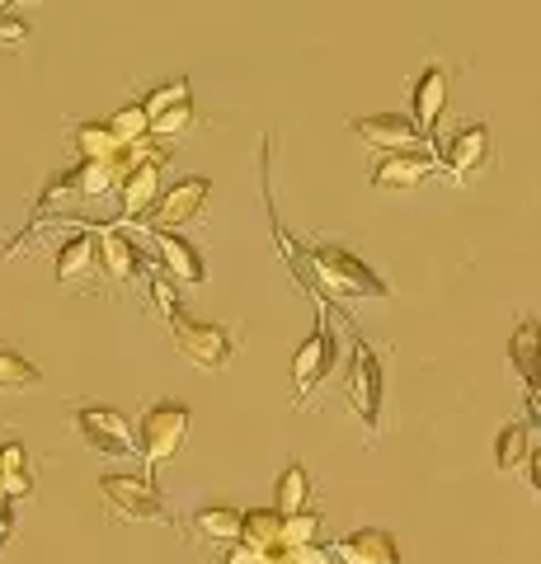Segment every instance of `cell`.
Returning <instances> with one entry per match:
<instances>
[{
  "mask_svg": "<svg viewBox=\"0 0 541 564\" xmlns=\"http://www.w3.org/2000/svg\"><path fill=\"white\" fill-rule=\"evenodd\" d=\"M109 132H113V141H118L123 151L147 147V141H151V118L142 113V104H128V109H118V113L109 118Z\"/></svg>",
  "mask_w": 541,
  "mask_h": 564,
  "instance_id": "obj_24",
  "label": "cell"
},
{
  "mask_svg": "<svg viewBox=\"0 0 541 564\" xmlns=\"http://www.w3.org/2000/svg\"><path fill=\"white\" fill-rule=\"evenodd\" d=\"M99 494H104V503H109V513L123 522H165L170 518L161 489H155L147 475H104Z\"/></svg>",
  "mask_w": 541,
  "mask_h": 564,
  "instance_id": "obj_5",
  "label": "cell"
},
{
  "mask_svg": "<svg viewBox=\"0 0 541 564\" xmlns=\"http://www.w3.org/2000/svg\"><path fill=\"white\" fill-rule=\"evenodd\" d=\"M194 122H198L194 104H180V109L151 118V141H155V147H165V141H184L188 132H194Z\"/></svg>",
  "mask_w": 541,
  "mask_h": 564,
  "instance_id": "obj_26",
  "label": "cell"
},
{
  "mask_svg": "<svg viewBox=\"0 0 541 564\" xmlns=\"http://www.w3.org/2000/svg\"><path fill=\"white\" fill-rule=\"evenodd\" d=\"M95 245H99V273L109 282H118V288H128V282L142 273L147 259H142V250H137L123 231H99Z\"/></svg>",
  "mask_w": 541,
  "mask_h": 564,
  "instance_id": "obj_15",
  "label": "cell"
},
{
  "mask_svg": "<svg viewBox=\"0 0 541 564\" xmlns=\"http://www.w3.org/2000/svg\"><path fill=\"white\" fill-rule=\"evenodd\" d=\"M188 95H194V90H188V80L180 76V80L161 85V90H151V95L142 99V113H147V118H161V113H170V109H180V104H194Z\"/></svg>",
  "mask_w": 541,
  "mask_h": 564,
  "instance_id": "obj_28",
  "label": "cell"
},
{
  "mask_svg": "<svg viewBox=\"0 0 541 564\" xmlns=\"http://www.w3.org/2000/svg\"><path fill=\"white\" fill-rule=\"evenodd\" d=\"M76 151H80L85 165L90 161H118V155H123V147H118L113 132H109V122H80L76 128Z\"/></svg>",
  "mask_w": 541,
  "mask_h": 564,
  "instance_id": "obj_23",
  "label": "cell"
},
{
  "mask_svg": "<svg viewBox=\"0 0 541 564\" xmlns=\"http://www.w3.org/2000/svg\"><path fill=\"white\" fill-rule=\"evenodd\" d=\"M165 161H170V151H161L155 141H147V147H142V161H137V165L123 174L118 193H123V217H128V221L151 217L155 198H161V170H165Z\"/></svg>",
  "mask_w": 541,
  "mask_h": 564,
  "instance_id": "obj_8",
  "label": "cell"
},
{
  "mask_svg": "<svg viewBox=\"0 0 541 564\" xmlns=\"http://www.w3.org/2000/svg\"><path fill=\"white\" fill-rule=\"evenodd\" d=\"M528 456H532V429L528 423H504L499 437H495V466L499 475H513L528 466Z\"/></svg>",
  "mask_w": 541,
  "mask_h": 564,
  "instance_id": "obj_21",
  "label": "cell"
},
{
  "mask_svg": "<svg viewBox=\"0 0 541 564\" xmlns=\"http://www.w3.org/2000/svg\"><path fill=\"white\" fill-rule=\"evenodd\" d=\"M24 43H29V24L14 20V14L6 10V14H0V52H20Z\"/></svg>",
  "mask_w": 541,
  "mask_h": 564,
  "instance_id": "obj_30",
  "label": "cell"
},
{
  "mask_svg": "<svg viewBox=\"0 0 541 564\" xmlns=\"http://www.w3.org/2000/svg\"><path fill=\"white\" fill-rule=\"evenodd\" d=\"M188 527H194L198 541H213V545H236L240 541V513H236V508H226V503L198 508Z\"/></svg>",
  "mask_w": 541,
  "mask_h": 564,
  "instance_id": "obj_20",
  "label": "cell"
},
{
  "mask_svg": "<svg viewBox=\"0 0 541 564\" xmlns=\"http://www.w3.org/2000/svg\"><path fill=\"white\" fill-rule=\"evenodd\" d=\"M348 132H358V137L368 141L372 151H381V155H400V151H433V147H424V137H419V132L410 128V118H400V113L354 118V122H348Z\"/></svg>",
  "mask_w": 541,
  "mask_h": 564,
  "instance_id": "obj_11",
  "label": "cell"
},
{
  "mask_svg": "<svg viewBox=\"0 0 541 564\" xmlns=\"http://www.w3.org/2000/svg\"><path fill=\"white\" fill-rule=\"evenodd\" d=\"M95 226V221H90ZM85 226L80 236H72L57 250V282H80L85 273H95L99 269V245H95V231Z\"/></svg>",
  "mask_w": 541,
  "mask_h": 564,
  "instance_id": "obj_19",
  "label": "cell"
},
{
  "mask_svg": "<svg viewBox=\"0 0 541 564\" xmlns=\"http://www.w3.org/2000/svg\"><path fill=\"white\" fill-rule=\"evenodd\" d=\"M311 269H316V278L325 282V292H335V296H372V302H387L391 296L387 282H381L363 259L339 250V245L311 250Z\"/></svg>",
  "mask_w": 541,
  "mask_h": 564,
  "instance_id": "obj_3",
  "label": "cell"
},
{
  "mask_svg": "<svg viewBox=\"0 0 541 564\" xmlns=\"http://www.w3.org/2000/svg\"><path fill=\"white\" fill-rule=\"evenodd\" d=\"M439 165H443V174L457 188L470 184L485 165H490V128H485V122H466V128L447 141V151L439 155Z\"/></svg>",
  "mask_w": 541,
  "mask_h": 564,
  "instance_id": "obj_10",
  "label": "cell"
},
{
  "mask_svg": "<svg viewBox=\"0 0 541 564\" xmlns=\"http://www.w3.org/2000/svg\"><path fill=\"white\" fill-rule=\"evenodd\" d=\"M528 470H532V494L541 499V447H532V456H528Z\"/></svg>",
  "mask_w": 541,
  "mask_h": 564,
  "instance_id": "obj_32",
  "label": "cell"
},
{
  "mask_svg": "<svg viewBox=\"0 0 541 564\" xmlns=\"http://www.w3.org/2000/svg\"><path fill=\"white\" fill-rule=\"evenodd\" d=\"M170 334H174V348L188 367L198 372H221L226 362L236 358V329L231 325H213V321H188V315H170Z\"/></svg>",
  "mask_w": 541,
  "mask_h": 564,
  "instance_id": "obj_1",
  "label": "cell"
},
{
  "mask_svg": "<svg viewBox=\"0 0 541 564\" xmlns=\"http://www.w3.org/2000/svg\"><path fill=\"white\" fill-rule=\"evenodd\" d=\"M339 358V344H335V329H329L325 311L316 315V329L306 334V344L292 352V404L302 410V404L311 400V391L329 377V367H335Z\"/></svg>",
  "mask_w": 541,
  "mask_h": 564,
  "instance_id": "obj_4",
  "label": "cell"
},
{
  "mask_svg": "<svg viewBox=\"0 0 541 564\" xmlns=\"http://www.w3.org/2000/svg\"><path fill=\"white\" fill-rule=\"evenodd\" d=\"M132 437H137V456H142L151 470L165 466L188 437V404H180V400L147 404V414H142V423H137Z\"/></svg>",
  "mask_w": 541,
  "mask_h": 564,
  "instance_id": "obj_2",
  "label": "cell"
},
{
  "mask_svg": "<svg viewBox=\"0 0 541 564\" xmlns=\"http://www.w3.org/2000/svg\"><path fill=\"white\" fill-rule=\"evenodd\" d=\"M155 250H161V273L170 282H188V288H198V282L207 278L203 254L188 240H180V236H155Z\"/></svg>",
  "mask_w": 541,
  "mask_h": 564,
  "instance_id": "obj_17",
  "label": "cell"
},
{
  "mask_svg": "<svg viewBox=\"0 0 541 564\" xmlns=\"http://www.w3.org/2000/svg\"><path fill=\"white\" fill-rule=\"evenodd\" d=\"M522 410H528V429H541V386L528 391V404H522Z\"/></svg>",
  "mask_w": 541,
  "mask_h": 564,
  "instance_id": "obj_31",
  "label": "cell"
},
{
  "mask_svg": "<svg viewBox=\"0 0 541 564\" xmlns=\"http://www.w3.org/2000/svg\"><path fill=\"white\" fill-rule=\"evenodd\" d=\"M329 560L335 564H400V545L381 527H358V532H348L329 545Z\"/></svg>",
  "mask_w": 541,
  "mask_h": 564,
  "instance_id": "obj_13",
  "label": "cell"
},
{
  "mask_svg": "<svg viewBox=\"0 0 541 564\" xmlns=\"http://www.w3.org/2000/svg\"><path fill=\"white\" fill-rule=\"evenodd\" d=\"M311 475L302 462H292L283 475L273 480V513L278 518H296V513H311Z\"/></svg>",
  "mask_w": 541,
  "mask_h": 564,
  "instance_id": "obj_18",
  "label": "cell"
},
{
  "mask_svg": "<svg viewBox=\"0 0 541 564\" xmlns=\"http://www.w3.org/2000/svg\"><path fill=\"white\" fill-rule=\"evenodd\" d=\"M433 174H443L439 155L433 151H400V155H381L372 165V188H414L433 180Z\"/></svg>",
  "mask_w": 541,
  "mask_h": 564,
  "instance_id": "obj_14",
  "label": "cell"
},
{
  "mask_svg": "<svg viewBox=\"0 0 541 564\" xmlns=\"http://www.w3.org/2000/svg\"><path fill=\"white\" fill-rule=\"evenodd\" d=\"M151 302H155V311H161L165 321H170V315H180V296H174V282H170L161 269L151 273Z\"/></svg>",
  "mask_w": 541,
  "mask_h": 564,
  "instance_id": "obj_29",
  "label": "cell"
},
{
  "mask_svg": "<svg viewBox=\"0 0 541 564\" xmlns=\"http://www.w3.org/2000/svg\"><path fill=\"white\" fill-rule=\"evenodd\" d=\"M207 184L203 174H188V180H174L170 188H161V198L151 207V236H174V226L194 221L203 203H207Z\"/></svg>",
  "mask_w": 541,
  "mask_h": 564,
  "instance_id": "obj_9",
  "label": "cell"
},
{
  "mask_svg": "<svg viewBox=\"0 0 541 564\" xmlns=\"http://www.w3.org/2000/svg\"><path fill=\"white\" fill-rule=\"evenodd\" d=\"M316 532H321V513H296V518H283V532H278V551H302V545H316Z\"/></svg>",
  "mask_w": 541,
  "mask_h": 564,
  "instance_id": "obj_27",
  "label": "cell"
},
{
  "mask_svg": "<svg viewBox=\"0 0 541 564\" xmlns=\"http://www.w3.org/2000/svg\"><path fill=\"white\" fill-rule=\"evenodd\" d=\"M509 367H513V377L522 381V391L541 386V321H537V315H528V321H518V325H513Z\"/></svg>",
  "mask_w": 541,
  "mask_h": 564,
  "instance_id": "obj_16",
  "label": "cell"
},
{
  "mask_svg": "<svg viewBox=\"0 0 541 564\" xmlns=\"http://www.w3.org/2000/svg\"><path fill=\"white\" fill-rule=\"evenodd\" d=\"M43 386V372L33 362H24L20 352H0V391L20 395V391H39Z\"/></svg>",
  "mask_w": 541,
  "mask_h": 564,
  "instance_id": "obj_25",
  "label": "cell"
},
{
  "mask_svg": "<svg viewBox=\"0 0 541 564\" xmlns=\"http://www.w3.org/2000/svg\"><path fill=\"white\" fill-rule=\"evenodd\" d=\"M443 109H447V66L439 62H429L424 66V76L414 80V118H410V128L424 137V147L433 141V132H439V122H443Z\"/></svg>",
  "mask_w": 541,
  "mask_h": 564,
  "instance_id": "obj_12",
  "label": "cell"
},
{
  "mask_svg": "<svg viewBox=\"0 0 541 564\" xmlns=\"http://www.w3.org/2000/svg\"><path fill=\"white\" fill-rule=\"evenodd\" d=\"M76 433L85 437V447L99 452V456H137V437H132V423L109 410V404H80V410L72 414Z\"/></svg>",
  "mask_w": 541,
  "mask_h": 564,
  "instance_id": "obj_6",
  "label": "cell"
},
{
  "mask_svg": "<svg viewBox=\"0 0 541 564\" xmlns=\"http://www.w3.org/2000/svg\"><path fill=\"white\" fill-rule=\"evenodd\" d=\"M348 404L363 419L368 437L381 433V362L368 339L354 344V362H348Z\"/></svg>",
  "mask_w": 541,
  "mask_h": 564,
  "instance_id": "obj_7",
  "label": "cell"
},
{
  "mask_svg": "<svg viewBox=\"0 0 541 564\" xmlns=\"http://www.w3.org/2000/svg\"><path fill=\"white\" fill-rule=\"evenodd\" d=\"M278 532H283V518H278L273 508H250V513H240V545H250V551H259V555L278 551Z\"/></svg>",
  "mask_w": 541,
  "mask_h": 564,
  "instance_id": "obj_22",
  "label": "cell"
}]
</instances>
